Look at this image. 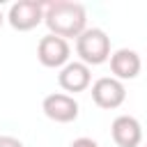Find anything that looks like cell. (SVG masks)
<instances>
[{"instance_id": "7a4b0ae2", "label": "cell", "mask_w": 147, "mask_h": 147, "mask_svg": "<svg viewBox=\"0 0 147 147\" xmlns=\"http://www.w3.org/2000/svg\"><path fill=\"white\" fill-rule=\"evenodd\" d=\"M76 53L83 64L96 67L110 60V37L101 28H87L76 39Z\"/></svg>"}, {"instance_id": "9c48e42d", "label": "cell", "mask_w": 147, "mask_h": 147, "mask_svg": "<svg viewBox=\"0 0 147 147\" xmlns=\"http://www.w3.org/2000/svg\"><path fill=\"white\" fill-rule=\"evenodd\" d=\"M110 71H113V78L117 80H133L138 78L140 69H142V60L140 55L133 51V48H117L115 53H110Z\"/></svg>"}, {"instance_id": "8fae6325", "label": "cell", "mask_w": 147, "mask_h": 147, "mask_svg": "<svg viewBox=\"0 0 147 147\" xmlns=\"http://www.w3.org/2000/svg\"><path fill=\"white\" fill-rule=\"evenodd\" d=\"M69 147H99V142L92 140V138H85V136H83V138H76Z\"/></svg>"}, {"instance_id": "52a82bcc", "label": "cell", "mask_w": 147, "mask_h": 147, "mask_svg": "<svg viewBox=\"0 0 147 147\" xmlns=\"http://www.w3.org/2000/svg\"><path fill=\"white\" fill-rule=\"evenodd\" d=\"M57 83H60V87H62L64 92H69V94L74 96V94H78V92H85V90L92 85V71H90V67L83 64L80 60H74V62L69 60V62L60 69Z\"/></svg>"}, {"instance_id": "277c9868", "label": "cell", "mask_w": 147, "mask_h": 147, "mask_svg": "<svg viewBox=\"0 0 147 147\" xmlns=\"http://www.w3.org/2000/svg\"><path fill=\"white\" fill-rule=\"evenodd\" d=\"M92 101L103 110H115L126 101V87L122 80L113 76L96 78L92 83Z\"/></svg>"}, {"instance_id": "4fadbf2b", "label": "cell", "mask_w": 147, "mask_h": 147, "mask_svg": "<svg viewBox=\"0 0 147 147\" xmlns=\"http://www.w3.org/2000/svg\"><path fill=\"white\" fill-rule=\"evenodd\" d=\"M142 147H147V142H145V145H142Z\"/></svg>"}, {"instance_id": "3957f363", "label": "cell", "mask_w": 147, "mask_h": 147, "mask_svg": "<svg viewBox=\"0 0 147 147\" xmlns=\"http://www.w3.org/2000/svg\"><path fill=\"white\" fill-rule=\"evenodd\" d=\"M44 7L46 2L39 0H18L7 11V23L18 32H30L39 23H44Z\"/></svg>"}, {"instance_id": "6da1fadb", "label": "cell", "mask_w": 147, "mask_h": 147, "mask_svg": "<svg viewBox=\"0 0 147 147\" xmlns=\"http://www.w3.org/2000/svg\"><path fill=\"white\" fill-rule=\"evenodd\" d=\"M44 23L48 28V34L62 39H78L87 30V11L80 2H71V0L46 2Z\"/></svg>"}, {"instance_id": "ba28073f", "label": "cell", "mask_w": 147, "mask_h": 147, "mask_svg": "<svg viewBox=\"0 0 147 147\" xmlns=\"http://www.w3.org/2000/svg\"><path fill=\"white\" fill-rule=\"evenodd\" d=\"M110 136L117 147H140L142 126L133 115H117L110 124Z\"/></svg>"}, {"instance_id": "7c38bea8", "label": "cell", "mask_w": 147, "mask_h": 147, "mask_svg": "<svg viewBox=\"0 0 147 147\" xmlns=\"http://www.w3.org/2000/svg\"><path fill=\"white\" fill-rule=\"evenodd\" d=\"M5 21H7V16H5V14H2V9H0V28H2V23H5Z\"/></svg>"}, {"instance_id": "5b68a950", "label": "cell", "mask_w": 147, "mask_h": 147, "mask_svg": "<svg viewBox=\"0 0 147 147\" xmlns=\"http://www.w3.org/2000/svg\"><path fill=\"white\" fill-rule=\"evenodd\" d=\"M41 110H44V115H46L51 122L69 124V122H74V119L78 117L80 106H78V101H76L71 94L53 92V94L44 96V101H41Z\"/></svg>"}, {"instance_id": "8992f818", "label": "cell", "mask_w": 147, "mask_h": 147, "mask_svg": "<svg viewBox=\"0 0 147 147\" xmlns=\"http://www.w3.org/2000/svg\"><path fill=\"white\" fill-rule=\"evenodd\" d=\"M69 55H71L69 41L62 39V37L46 34V37H41L39 44H37V60H39L46 69H62V67L69 62Z\"/></svg>"}, {"instance_id": "30bf717a", "label": "cell", "mask_w": 147, "mask_h": 147, "mask_svg": "<svg viewBox=\"0 0 147 147\" xmlns=\"http://www.w3.org/2000/svg\"><path fill=\"white\" fill-rule=\"evenodd\" d=\"M0 147H25V145L14 136H0Z\"/></svg>"}]
</instances>
